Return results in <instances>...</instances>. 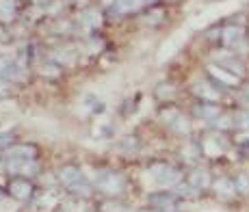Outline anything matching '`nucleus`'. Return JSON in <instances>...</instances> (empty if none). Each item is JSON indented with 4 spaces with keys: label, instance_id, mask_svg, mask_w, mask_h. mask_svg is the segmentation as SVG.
I'll use <instances>...</instances> for the list:
<instances>
[{
    "label": "nucleus",
    "instance_id": "obj_1",
    "mask_svg": "<svg viewBox=\"0 0 249 212\" xmlns=\"http://www.w3.org/2000/svg\"><path fill=\"white\" fill-rule=\"evenodd\" d=\"M61 180H63V184H65V186L70 188V191L78 193V195H89L91 186L87 184L85 176H82V173L78 171V169H74V167L63 169V171H61Z\"/></svg>",
    "mask_w": 249,
    "mask_h": 212
},
{
    "label": "nucleus",
    "instance_id": "obj_2",
    "mask_svg": "<svg viewBox=\"0 0 249 212\" xmlns=\"http://www.w3.org/2000/svg\"><path fill=\"white\" fill-rule=\"evenodd\" d=\"M152 176L158 184L163 186H173V184L180 182V173L171 167H165V165H158V167H152Z\"/></svg>",
    "mask_w": 249,
    "mask_h": 212
},
{
    "label": "nucleus",
    "instance_id": "obj_3",
    "mask_svg": "<svg viewBox=\"0 0 249 212\" xmlns=\"http://www.w3.org/2000/svg\"><path fill=\"white\" fill-rule=\"evenodd\" d=\"M98 186L102 188L107 195H115V193H122L124 188V180L115 173H109V176H102L98 180Z\"/></svg>",
    "mask_w": 249,
    "mask_h": 212
},
{
    "label": "nucleus",
    "instance_id": "obj_4",
    "mask_svg": "<svg viewBox=\"0 0 249 212\" xmlns=\"http://www.w3.org/2000/svg\"><path fill=\"white\" fill-rule=\"evenodd\" d=\"M221 37H223V41L228 45H236L243 41V29H238V26H225Z\"/></svg>",
    "mask_w": 249,
    "mask_h": 212
},
{
    "label": "nucleus",
    "instance_id": "obj_5",
    "mask_svg": "<svg viewBox=\"0 0 249 212\" xmlns=\"http://www.w3.org/2000/svg\"><path fill=\"white\" fill-rule=\"evenodd\" d=\"M141 4H143V0H117L115 9H117L119 13H135L141 9Z\"/></svg>",
    "mask_w": 249,
    "mask_h": 212
},
{
    "label": "nucleus",
    "instance_id": "obj_6",
    "mask_svg": "<svg viewBox=\"0 0 249 212\" xmlns=\"http://www.w3.org/2000/svg\"><path fill=\"white\" fill-rule=\"evenodd\" d=\"M11 193L16 197H29L31 195L29 180H16V182H11Z\"/></svg>",
    "mask_w": 249,
    "mask_h": 212
},
{
    "label": "nucleus",
    "instance_id": "obj_7",
    "mask_svg": "<svg viewBox=\"0 0 249 212\" xmlns=\"http://www.w3.org/2000/svg\"><path fill=\"white\" fill-rule=\"evenodd\" d=\"M210 72L215 74V78H219V80H223L225 85H236V82H238V76H230V72L221 70V67H210Z\"/></svg>",
    "mask_w": 249,
    "mask_h": 212
},
{
    "label": "nucleus",
    "instance_id": "obj_8",
    "mask_svg": "<svg viewBox=\"0 0 249 212\" xmlns=\"http://www.w3.org/2000/svg\"><path fill=\"white\" fill-rule=\"evenodd\" d=\"M16 65H13L9 59H0V76H4V78H16Z\"/></svg>",
    "mask_w": 249,
    "mask_h": 212
},
{
    "label": "nucleus",
    "instance_id": "obj_9",
    "mask_svg": "<svg viewBox=\"0 0 249 212\" xmlns=\"http://www.w3.org/2000/svg\"><path fill=\"white\" fill-rule=\"evenodd\" d=\"M191 184H193V186H206V184H208V173H206L204 169H197V171H193Z\"/></svg>",
    "mask_w": 249,
    "mask_h": 212
},
{
    "label": "nucleus",
    "instance_id": "obj_10",
    "mask_svg": "<svg viewBox=\"0 0 249 212\" xmlns=\"http://www.w3.org/2000/svg\"><path fill=\"white\" fill-rule=\"evenodd\" d=\"M9 156H22V160H29L35 156V150L33 147H17V150H11Z\"/></svg>",
    "mask_w": 249,
    "mask_h": 212
},
{
    "label": "nucleus",
    "instance_id": "obj_11",
    "mask_svg": "<svg viewBox=\"0 0 249 212\" xmlns=\"http://www.w3.org/2000/svg\"><path fill=\"white\" fill-rule=\"evenodd\" d=\"M197 113H200L202 117L213 119V117H217V115H219V108H217L215 104H204V106H200V110H197Z\"/></svg>",
    "mask_w": 249,
    "mask_h": 212
},
{
    "label": "nucleus",
    "instance_id": "obj_12",
    "mask_svg": "<svg viewBox=\"0 0 249 212\" xmlns=\"http://www.w3.org/2000/svg\"><path fill=\"white\" fill-rule=\"evenodd\" d=\"M217 191H219V193H225L223 197H230V195H234V191H236V188H234V184L225 182V180H219V182H217Z\"/></svg>",
    "mask_w": 249,
    "mask_h": 212
},
{
    "label": "nucleus",
    "instance_id": "obj_13",
    "mask_svg": "<svg viewBox=\"0 0 249 212\" xmlns=\"http://www.w3.org/2000/svg\"><path fill=\"white\" fill-rule=\"evenodd\" d=\"M197 93L204 95V98H208V100H219V93H217L215 89H210L208 85H200L197 87Z\"/></svg>",
    "mask_w": 249,
    "mask_h": 212
},
{
    "label": "nucleus",
    "instance_id": "obj_14",
    "mask_svg": "<svg viewBox=\"0 0 249 212\" xmlns=\"http://www.w3.org/2000/svg\"><path fill=\"white\" fill-rule=\"evenodd\" d=\"M234 188L236 191H241L243 195H249V178L247 176H241L236 180V184H234Z\"/></svg>",
    "mask_w": 249,
    "mask_h": 212
},
{
    "label": "nucleus",
    "instance_id": "obj_15",
    "mask_svg": "<svg viewBox=\"0 0 249 212\" xmlns=\"http://www.w3.org/2000/svg\"><path fill=\"white\" fill-rule=\"evenodd\" d=\"M236 126L249 130V113H241V115H238V117H236Z\"/></svg>",
    "mask_w": 249,
    "mask_h": 212
},
{
    "label": "nucleus",
    "instance_id": "obj_16",
    "mask_svg": "<svg viewBox=\"0 0 249 212\" xmlns=\"http://www.w3.org/2000/svg\"><path fill=\"white\" fill-rule=\"evenodd\" d=\"M173 128H176L178 132H187L188 130V121L184 117H178L176 121H173Z\"/></svg>",
    "mask_w": 249,
    "mask_h": 212
},
{
    "label": "nucleus",
    "instance_id": "obj_17",
    "mask_svg": "<svg viewBox=\"0 0 249 212\" xmlns=\"http://www.w3.org/2000/svg\"><path fill=\"white\" fill-rule=\"evenodd\" d=\"M230 117H225V119H221V121H217V128H230Z\"/></svg>",
    "mask_w": 249,
    "mask_h": 212
}]
</instances>
